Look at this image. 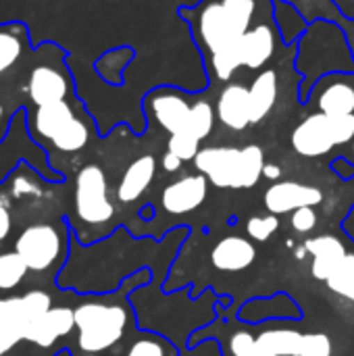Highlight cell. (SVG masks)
<instances>
[{"instance_id":"obj_26","label":"cell","mask_w":354,"mask_h":356,"mask_svg":"<svg viewBox=\"0 0 354 356\" xmlns=\"http://www.w3.org/2000/svg\"><path fill=\"white\" fill-rule=\"evenodd\" d=\"M125 356H177L175 346L161 336H140L131 342Z\"/></svg>"},{"instance_id":"obj_25","label":"cell","mask_w":354,"mask_h":356,"mask_svg":"<svg viewBox=\"0 0 354 356\" xmlns=\"http://www.w3.org/2000/svg\"><path fill=\"white\" fill-rule=\"evenodd\" d=\"M27 265L17 252L0 254V292L15 290L27 275Z\"/></svg>"},{"instance_id":"obj_17","label":"cell","mask_w":354,"mask_h":356,"mask_svg":"<svg viewBox=\"0 0 354 356\" xmlns=\"http://www.w3.org/2000/svg\"><path fill=\"white\" fill-rule=\"evenodd\" d=\"M217 119L232 131H244L250 127V90L244 83H227L215 104Z\"/></svg>"},{"instance_id":"obj_29","label":"cell","mask_w":354,"mask_h":356,"mask_svg":"<svg viewBox=\"0 0 354 356\" xmlns=\"http://www.w3.org/2000/svg\"><path fill=\"white\" fill-rule=\"evenodd\" d=\"M230 350H232V356H275L259 342L257 336L244 330L236 332L230 338Z\"/></svg>"},{"instance_id":"obj_24","label":"cell","mask_w":354,"mask_h":356,"mask_svg":"<svg viewBox=\"0 0 354 356\" xmlns=\"http://www.w3.org/2000/svg\"><path fill=\"white\" fill-rule=\"evenodd\" d=\"M257 338L275 356H300L305 334L296 330H288V327H273V330H265Z\"/></svg>"},{"instance_id":"obj_13","label":"cell","mask_w":354,"mask_h":356,"mask_svg":"<svg viewBox=\"0 0 354 356\" xmlns=\"http://www.w3.org/2000/svg\"><path fill=\"white\" fill-rule=\"evenodd\" d=\"M292 148L305 159H319L330 154L338 146L334 117L323 113L307 115L292 131Z\"/></svg>"},{"instance_id":"obj_28","label":"cell","mask_w":354,"mask_h":356,"mask_svg":"<svg viewBox=\"0 0 354 356\" xmlns=\"http://www.w3.org/2000/svg\"><path fill=\"white\" fill-rule=\"evenodd\" d=\"M21 307H23V319H25V325H27V323L40 319L42 315H46L52 309V298L44 290H29L27 294L21 296Z\"/></svg>"},{"instance_id":"obj_11","label":"cell","mask_w":354,"mask_h":356,"mask_svg":"<svg viewBox=\"0 0 354 356\" xmlns=\"http://www.w3.org/2000/svg\"><path fill=\"white\" fill-rule=\"evenodd\" d=\"M63 250L65 240L61 232L50 223H35L25 227L15 242V252L25 261L27 269L35 273L48 271L61 259Z\"/></svg>"},{"instance_id":"obj_8","label":"cell","mask_w":354,"mask_h":356,"mask_svg":"<svg viewBox=\"0 0 354 356\" xmlns=\"http://www.w3.org/2000/svg\"><path fill=\"white\" fill-rule=\"evenodd\" d=\"M75 213L88 225H104L115 217V204L108 198L106 173L100 165H86L75 177Z\"/></svg>"},{"instance_id":"obj_6","label":"cell","mask_w":354,"mask_h":356,"mask_svg":"<svg viewBox=\"0 0 354 356\" xmlns=\"http://www.w3.org/2000/svg\"><path fill=\"white\" fill-rule=\"evenodd\" d=\"M129 313L121 305L83 302L75 307L77 348L81 356H98L117 346L127 330Z\"/></svg>"},{"instance_id":"obj_21","label":"cell","mask_w":354,"mask_h":356,"mask_svg":"<svg viewBox=\"0 0 354 356\" xmlns=\"http://www.w3.org/2000/svg\"><path fill=\"white\" fill-rule=\"evenodd\" d=\"M248 90H250V123L259 125L261 121H265L273 113V108L277 104V98H280L277 71L275 69H263L255 77V81Z\"/></svg>"},{"instance_id":"obj_36","label":"cell","mask_w":354,"mask_h":356,"mask_svg":"<svg viewBox=\"0 0 354 356\" xmlns=\"http://www.w3.org/2000/svg\"><path fill=\"white\" fill-rule=\"evenodd\" d=\"M15 113H17L15 108H8L6 98H0V142H2V138L6 136L8 127H10V121H13Z\"/></svg>"},{"instance_id":"obj_5","label":"cell","mask_w":354,"mask_h":356,"mask_svg":"<svg viewBox=\"0 0 354 356\" xmlns=\"http://www.w3.org/2000/svg\"><path fill=\"white\" fill-rule=\"evenodd\" d=\"M196 171L221 190H248L259 184L265 169V152L259 144L207 146L194 159Z\"/></svg>"},{"instance_id":"obj_27","label":"cell","mask_w":354,"mask_h":356,"mask_svg":"<svg viewBox=\"0 0 354 356\" xmlns=\"http://www.w3.org/2000/svg\"><path fill=\"white\" fill-rule=\"evenodd\" d=\"M325 284L334 294L354 302V254H348L344 259V263L336 269V273Z\"/></svg>"},{"instance_id":"obj_15","label":"cell","mask_w":354,"mask_h":356,"mask_svg":"<svg viewBox=\"0 0 354 356\" xmlns=\"http://www.w3.org/2000/svg\"><path fill=\"white\" fill-rule=\"evenodd\" d=\"M321 202L323 192L317 186L300 181H275L263 196V204L271 215H286L303 207H317Z\"/></svg>"},{"instance_id":"obj_19","label":"cell","mask_w":354,"mask_h":356,"mask_svg":"<svg viewBox=\"0 0 354 356\" xmlns=\"http://www.w3.org/2000/svg\"><path fill=\"white\" fill-rule=\"evenodd\" d=\"M257 261V248L248 238L225 236L211 250V263L217 271L240 273Z\"/></svg>"},{"instance_id":"obj_9","label":"cell","mask_w":354,"mask_h":356,"mask_svg":"<svg viewBox=\"0 0 354 356\" xmlns=\"http://www.w3.org/2000/svg\"><path fill=\"white\" fill-rule=\"evenodd\" d=\"M190 96L173 86H159L144 96V113L148 119H154L169 136L173 134H190L194 102Z\"/></svg>"},{"instance_id":"obj_20","label":"cell","mask_w":354,"mask_h":356,"mask_svg":"<svg viewBox=\"0 0 354 356\" xmlns=\"http://www.w3.org/2000/svg\"><path fill=\"white\" fill-rule=\"evenodd\" d=\"M154 175H156V159L152 154H142L136 161H131L117 186L119 202L129 204L142 198V194L150 188Z\"/></svg>"},{"instance_id":"obj_3","label":"cell","mask_w":354,"mask_h":356,"mask_svg":"<svg viewBox=\"0 0 354 356\" xmlns=\"http://www.w3.org/2000/svg\"><path fill=\"white\" fill-rule=\"evenodd\" d=\"M23 111L27 115L29 136L40 146H52L58 152L75 154L92 140L94 121L88 117L77 96Z\"/></svg>"},{"instance_id":"obj_10","label":"cell","mask_w":354,"mask_h":356,"mask_svg":"<svg viewBox=\"0 0 354 356\" xmlns=\"http://www.w3.org/2000/svg\"><path fill=\"white\" fill-rule=\"evenodd\" d=\"M29 27L23 21L0 23V94L8 86H17L33 54Z\"/></svg>"},{"instance_id":"obj_31","label":"cell","mask_w":354,"mask_h":356,"mask_svg":"<svg viewBox=\"0 0 354 356\" xmlns=\"http://www.w3.org/2000/svg\"><path fill=\"white\" fill-rule=\"evenodd\" d=\"M15 327H21V330L25 327L21 296L0 298V332L15 330Z\"/></svg>"},{"instance_id":"obj_37","label":"cell","mask_w":354,"mask_h":356,"mask_svg":"<svg viewBox=\"0 0 354 356\" xmlns=\"http://www.w3.org/2000/svg\"><path fill=\"white\" fill-rule=\"evenodd\" d=\"M182 165H184V161L179 156H175L173 152H169V150L161 159V167H163L165 173H177L182 169Z\"/></svg>"},{"instance_id":"obj_33","label":"cell","mask_w":354,"mask_h":356,"mask_svg":"<svg viewBox=\"0 0 354 356\" xmlns=\"http://www.w3.org/2000/svg\"><path fill=\"white\" fill-rule=\"evenodd\" d=\"M332 340L325 334H305L300 356H332Z\"/></svg>"},{"instance_id":"obj_41","label":"cell","mask_w":354,"mask_h":356,"mask_svg":"<svg viewBox=\"0 0 354 356\" xmlns=\"http://www.w3.org/2000/svg\"><path fill=\"white\" fill-rule=\"evenodd\" d=\"M353 150H354V142H353Z\"/></svg>"},{"instance_id":"obj_12","label":"cell","mask_w":354,"mask_h":356,"mask_svg":"<svg viewBox=\"0 0 354 356\" xmlns=\"http://www.w3.org/2000/svg\"><path fill=\"white\" fill-rule=\"evenodd\" d=\"M307 104L330 117L354 115V73H330L315 81Z\"/></svg>"},{"instance_id":"obj_2","label":"cell","mask_w":354,"mask_h":356,"mask_svg":"<svg viewBox=\"0 0 354 356\" xmlns=\"http://www.w3.org/2000/svg\"><path fill=\"white\" fill-rule=\"evenodd\" d=\"M296 71L303 75L298 102L307 104L311 88L330 73H354V54L342 23L315 19L296 42Z\"/></svg>"},{"instance_id":"obj_14","label":"cell","mask_w":354,"mask_h":356,"mask_svg":"<svg viewBox=\"0 0 354 356\" xmlns=\"http://www.w3.org/2000/svg\"><path fill=\"white\" fill-rule=\"evenodd\" d=\"M209 196V179L202 173L184 175L171 184H167L161 192V207L167 215L182 217L194 213L204 204Z\"/></svg>"},{"instance_id":"obj_39","label":"cell","mask_w":354,"mask_h":356,"mask_svg":"<svg viewBox=\"0 0 354 356\" xmlns=\"http://www.w3.org/2000/svg\"><path fill=\"white\" fill-rule=\"evenodd\" d=\"M280 175H282V169H280L277 165H273V163H267V165H265V169H263V177H267V179L275 181V179H280Z\"/></svg>"},{"instance_id":"obj_30","label":"cell","mask_w":354,"mask_h":356,"mask_svg":"<svg viewBox=\"0 0 354 356\" xmlns=\"http://www.w3.org/2000/svg\"><path fill=\"white\" fill-rule=\"evenodd\" d=\"M280 229V219L277 215H257L246 221V234L255 242H267L275 232Z\"/></svg>"},{"instance_id":"obj_1","label":"cell","mask_w":354,"mask_h":356,"mask_svg":"<svg viewBox=\"0 0 354 356\" xmlns=\"http://www.w3.org/2000/svg\"><path fill=\"white\" fill-rule=\"evenodd\" d=\"M257 0H200L182 6L179 17L190 25L192 38L204 58L211 60L230 52L252 27Z\"/></svg>"},{"instance_id":"obj_22","label":"cell","mask_w":354,"mask_h":356,"mask_svg":"<svg viewBox=\"0 0 354 356\" xmlns=\"http://www.w3.org/2000/svg\"><path fill=\"white\" fill-rule=\"evenodd\" d=\"M271 19L284 44H296L309 27V21L292 0H271Z\"/></svg>"},{"instance_id":"obj_7","label":"cell","mask_w":354,"mask_h":356,"mask_svg":"<svg viewBox=\"0 0 354 356\" xmlns=\"http://www.w3.org/2000/svg\"><path fill=\"white\" fill-rule=\"evenodd\" d=\"M280 33L275 23H257L252 25L240 42L225 54H219L207 60V71L217 81H230L232 75L240 69H265V65L275 56Z\"/></svg>"},{"instance_id":"obj_23","label":"cell","mask_w":354,"mask_h":356,"mask_svg":"<svg viewBox=\"0 0 354 356\" xmlns=\"http://www.w3.org/2000/svg\"><path fill=\"white\" fill-rule=\"evenodd\" d=\"M134 58H136V52L131 46H119V48H113V50H106L104 54H100L94 63V71L98 73V77L104 83L121 86L125 69L129 67V63Z\"/></svg>"},{"instance_id":"obj_4","label":"cell","mask_w":354,"mask_h":356,"mask_svg":"<svg viewBox=\"0 0 354 356\" xmlns=\"http://www.w3.org/2000/svg\"><path fill=\"white\" fill-rule=\"evenodd\" d=\"M67 58V50L54 42H42L35 46L25 73L15 86L25 98L23 108H35L77 96Z\"/></svg>"},{"instance_id":"obj_40","label":"cell","mask_w":354,"mask_h":356,"mask_svg":"<svg viewBox=\"0 0 354 356\" xmlns=\"http://www.w3.org/2000/svg\"><path fill=\"white\" fill-rule=\"evenodd\" d=\"M307 254H309V252H307V248H305V244L296 248V259H305Z\"/></svg>"},{"instance_id":"obj_32","label":"cell","mask_w":354,"mask_h":356,"mask_svg":"<svg viewBox=\"0 0 354 356\" xmlns=\"http://www.w3.org/2000/svg\"><path fill=\"white\" fill-rule=\"evenodd\" d=\"M167 150L179 156L184 163H188V161H194L196 154L200 152V140L190 134H173L169 136Z\"/></svg>"},{"instance_id":"obj_18","label":"cell","mask_w":354,"mask_h":356,"mask_svg":"<svg viewBox=\"0 0 354 356\" xmlns=\"http://www.w3.org/2000/svg\"><path fill=\"white\" fill-rule=\"evenodd\" d=\"M305 248H307L309 257L313 259L311 273L319 282H328L336 273V269L344 263V259L348 257V250L342 244V240H338L336 236H330V234L305 240Z\"/></svg>"},{"instance_id":"obj_16","label":"cell","mask_w":354,"mask_h":356,"mask_svg":"<svg viewBox=\"0 0 354 356\" xmlns=\"http://www.w3.org/2000/svg\"><path fill=\"white\" fill-rule=\"evenodd\" d=\"M75 330V309L69 307H52L46 315L31 321L23 330V340L48 348L56 340L69 336Z\"/></svg>"},{"instance_id":"obj_35","label":"cell","mask_w":354,"mask_h":356,"mask_svg":"<svg viewBox=\"0 0 354 356\" xmlns=\"http://www.w3.org/2000/svg\"><path fill=\"white\" fill-rule=\"evenodd\" d=\"M21 340H23V330L21 327L0 332V356H4L8 350H13Z\"/></svg>"},{"instance_id":"obj_34","label":"cell","mask_w":354,"mask_h":356,"mask_svg":"<svg viewBox=\"0 0 354 356\" xmlns=\"http://www.w3.org/2000/svg\"><path fill=\"white\" fill-rule=\"evenodd\" d=\"M317 221H319V215L315 211V207H303L298 211L292 213L290 217V225L296 234L305 236V234H311L315 227H317Z\"/></svg>"},{"instance_id":"obj_38","label":"cell","mask_w":354,"mask_h":356,"mask_svg":"<svg viewBox=\"0 0 354 356\" xmlns=\"http://www.w3.org/2000/svg\"><path fill=\"white\" fill-rule=\"evenodd\" d=\"M10 234V211L0 202V244L8 238Z\"/></svg>"}]
</instances>
